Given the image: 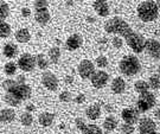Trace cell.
<instances>
[{
  "label": "cell",
  "mask_w": 160,
  "mask_h": 134,
  "mask_svg": "<svg viewBox=\"0 0 160 134\" xmlns=\"http://www.w3.org/2000/svg\"><path fill=\"white\" fill-rule=\"evenodd\" d=\"M12 33V29L5 20L0 19V38H8Z\"/></svg>",
  "instance_id": "cell-26"
},
{
  "label": "cell",
  "mask_w": 160,
  "mask_h": 134,
  "mask_svg": "<svg viewBox=\"0 0 160 134\" xmlns=\"http://www.w3.org/2000/svg\"><path fill=\"white\" fill-rule=\"evenodd\" d=\"M148 84H149V88L153 89V90H158V89H160V75H158V74H153L152 76H149Z\"/></svg>",
  "instance_id": "cell-28"
},
{
  "label": "cell",
  "mask_w": 160,
  "mask_h": 134,
  "mask_svg": "<svg viewBox=\"0 0 160 134\" xmlns=\"http://www.w3.org/2000/svg\"><path fill=\"white\" fill-rule=\"evenodd\" d=\"M25 109H26V112H30V113H32V112L36 111V107H34L33 103H28V105L25 106Z\"/></svg>",
  "instance_id": "cell-42"
},
{
  "label": "cell",
  "mask_w": 160,
  "mask_h": 134,
  "mask_svg": "<svg viewBox=\"0 0 160 134\" xmlns=\"http://www.w3.org/2000/svg\"><path fill=\"white\" fill-rule=\"evenodd\" d=\"M42 84L50 92H56L59 86V81H58L57 76L55 75L53 72L45 70L42 74Z\"/></svg>",
  "instance_id": "cell-7"
},
{
  "label": "cell",
  "mask_w": 160,
  "mask_h": 134,
  "mask_svg": "<svg viewBox=\"0 0 160 134\" xmlns=\"http://www.w3.org/2000/svg\"><path fill=\"white\" fill-rule=\"evenodd\" d=\"M103 134H112V133H109L108 131H107V132H106V133H103Z\"/></svg>",
  "instance_id": "cell-49"
},
{
  "label": "cell",
  "mask_w": 160,
  "mask_h": 134,
  "mask_svg": "<svg viewBox=\"0 0 160 134\" xmlns=\"http://www.w3.org/2000/svg\"><path fill=\"white\" fill-rule=\"evenodd\" d=\"M104 111L107 112V113H113L114 112V107L112 105H109V103H107V105H104Z\"/></svg>",
  "instance_id": "cell-44"
},
{
  "label": "cell",
  "mask_w": 160,
  "mask_h": 134,
  "mask_svg": "<svg viewBox=\"0 0 160 134\" xmlns=\"http://www.w3.org/2000/svg\"><path fill=\"white\" fill-rule=\"evenodd\" d=\"M77 71H78V75L81 76V78L88 80L95 72L94 63H92V61H89V59H82L80 62V64H78V67H77Z\"/></svg>",
  "instance_id": "cell-9"
},
{
  "label": "cell",
  "mask_w": 160,
  "mask_h": 134,
  "mask_svg": "<svg viewBox=\"0 0 160 134\" xmlns=\"http://www.w3.org/2000/svg\"><path fill=\"white\" fill-rule=\"evenodd\" d=\"M4 101H5L6 105L11 106V107H19L23 102L22 100H19L16 95H13L11 93H6L4 95Z\"/></svg>",
  "instance_id": "cell-24"
},
{
  "label": "cell",
  "mask_w": 160,
  "mask_h": 134,
  "mask_svg": "<svg viewBox=\"0 0 160 134\" xmlns=\"http://www.w3.org/2000/svg\"><path fill=\"white\" fill-rule=\"evenodd\" d=\"M158 71H159V72H160V64L158 65Z\"/></svg>",
  "instance_id": "cell-48"
},
{
  "label": "cell",
  "mask_w": 160,
  "mask_h": 134,
  "mask_svg": "<svg viewBox=\"0 0 160 134\" xmlns=\"http://www.w3.org/2000/svg\"><path fill=\"white\" fill-rule=\"evenodd\" d=\"M109 81V75L108 72L103 71V70H95V72L90 77V82H92V87L96 89H101L107 86Z\"/></svg>",
  "instance_id": "cell-8"
},
{
  "label": "cell",
  "mask_w": 160,
  "mask_h": 134,
  "mask_svg": "<svg viewBox=\"0 0 160 134\" xmlns=\"http://www.w3.org/2000/svg\"><path fill=\"white\" fill-rule=\"evenodd\" d=\"M75 125H76L77 129L81 131V132H82V131L84 129V127L87 126V123L83 117H76V119H75Z\"/></svg>",
  "instance_id": "cell-38"
},
{
  "label": "cell",
  "mask_w": 160,
  "mask_h": 134,
  "mask_svg": "<svg viewBox=\"0 0 160 134\" xmlns=\"http://www.w3.org/2000/svg\"><path fill=\"white\" fill-rule=\"evenodd\" d=\"M104 31L109 35L123 37L127 45L134 53H141L145 50V38L140 33L132 30L129 24L121 17H113L104 24Z\"/></svg>",
  "instance_id": "cell-1"
},
{
  "label": "cell",
  "mask_w": 160,
  "mask_h": 134,
  "mask_svg": "<svg viewBox=\"0 0 160 134\" xmlns=\"http://www.w3.org/2000/svg\"><path fill=\"white\" fill-rule=\"evenodd\" d=\"M120 129H121V132H122L123 134H133V133H134V131H135L134 126H133L132 123H127V122L122 123V125H121V127H120Z\"/></svg>",
  "instance_id": "cell-36"
},
{
  "label": "cell",
  "mask_w": 160,
  "mask_h": 134,
  "mask_svg": "<svg viewBox=\"0 0 160 134\" xmlns=\"http://www.w3.org/2000/svg\"><path fill=\"white\" fill-rule=\"evenodd\" d=\"M82 134H103L102 129L96 125H87L84 129L82 131Z\"/></svg>",
  "instance_id": "cell-32"
},
{
  "label": "cell",
  "mask_w": 160,
  "mask_h": 134,
  "mask_svg": "<svg viewBox=\"0 0 160 134\" xmlns=\"http://www.w3.org/2000/svg\"><path fill=\"white\" fill-rule=\"evenodd\" d=\"M119 70L122 72V75L125 76H135L137 74L140 72L141 70V63L138 57L133 56V55H127L119 63Z\"/></svg>",
  "instance_id": "cell-4"
},
{
  "label": "cell",
  "mask_w": 160,
  "mask_h": 134,
  "mask_svg": "<svg viewBox=\"0 0 160 134\" xmlns=\"http://www.w3.org/2000/svg\"><path fill=\"white\" fill-rule=\"evenodd\" d=\"M101 114H102V107H101V105H100V103H97V102H95V103L90 105L86 109L87 117H88L89 120H92V121H94V120H97L98 117H101Z\"/></svg>",
  "instance_id": "cell-15"
},
{
  "label": "cell",
  "mask_w": 160,
  "mask_h": 134,
  "mask_svg": "<svg viewBox=\"0 0 160 134\" xmlns=\"http://www.w3.org/2000/svg\"><path fill=\"white\" fill-rule=\"evenodd\" d=\"M83 44V38L80 33H74L70 35L65 41V49L68 51H75L77 49H80Z\"/></svg>",
  "instance_id": "cell-13"
},
{
  "label": "cell",
  "mask_w": 160,
  "mask_h": 134,
  "mask_svg": "<svg viewBox=\"0 0 160 134\" xmlns=\"http://www.w3.org/2000/svg\"><path fill=\"white\" fill-rule=\"evenodd\" d=\"M16 81H17L18 83H22V84H24V83H26V78H25V76H24V75H18Z\"/></svg>",
  "instance_id": "cell-43"
},
{
  "label": "cell",
  "mask_w": 160,
  "mask_h": 134,
  "mask_svg": "<svg viewBox=\"0 0 160 134\" xmlns=\"http://www.w3.org/2000/svg\"><path fill=\"white\" fill-rule=\"evenodd\" d=\"M17 68L18 64H16L14 62H7L5 65H4V71L7 76H13L16 75L17 72Z\"/></svg>",
  "instance_id": "cell-31"
},
{
  "label": "cell",
  "mask_w": 160,
  "mask_h": 134,
  "mask_svg": "<svg viewBox=\"0 0 160 134\" xmlns=\"http://www.w3.org/2000/svg\"><path fill=\"white\" fill-rule=\"evenodd\" d=\"M34 19H36V22L38 24H40V25H46V24L50 22L51 16H50L49 10L45 8V10L36 11V13H34Z\"/></svg>",
  "instance_id": "cell-20"
},
{
  "label": "cell",
  "mask_w": 160,
  "mask_h": 134,
  "mask_svg": "<svg viewBox=\"0 0 160 134\" xmlns=\"http://www.w3.org/2000/svg\"><path fill=\"white\" fill-rule=\"evenodd\" d=\"M112 45H113V47L118 49V50L122 47L123 42H122V38H121L120 36H114V37H113V39H112Z\"/></svg>",
  "instance_id": "cell-37"
},
{
  "label": "cell",
  "mask_w": 160,
  "mask_h": 134,
  "mask_svg": "<svg viewBox=\"0 0 160 134\" xmlns=\"http://www.w3.org/2000/svg\"><path fill=\"white\" fill-rule=\"evenodd\" d=\"M74 101L77 105H82V103H84V101H86V95H84V94H78V95L75 97Z\"/></svg>",
  "instance_id": "cell-39"
},
{
  "label": "cell",
  "mask_w": 160,
  "mask_h": 134,
  "mask_svg": "<svg viewBox=\"0 0 160 134\" xmlns=\"http://www.w3.org/2000/svg\"><path fill=\"white\" fill-rule=\"evenodd\" d=\"M20 13H22V16L24 18H28L31 16V10H30L29 7H23L22 10H20Z\"/></svg>",
  "instance_id": "cell-40"
},
{
  "label": "cell",
  "mask_w": 160,
  "mask_h": 134,
  "mask_svg": "<svg viewBox=\"0 0 160 134\" xmlns=\"http://www.w3.org/2000/svg\"><path fill=\"white\" fill-rule=\"evenodd\" d=\"M155 95L151 92H146L139 95V97L137 100V107L140 112H148L149 109H152L155 106Z\"/></svg>",
  "instance_id": "cell-5"
},
{
  "label": "cell",
  "mask_w": 160,
  "mask_h": 134,
  "mask_svg": "<svg viewBox=\"0 0 160 134\" xmlns=\"http://www.w3.org/2000/svg\"><path fill=\"white\" fill-rule=\"evenodd\" d=\"M36 64L37 67L39 68L40 70H48L49 68V64H50V59H48L44 53H38L37 56H36Z\"/></svg>",
  "instance_id": "cell-23"
},
{
  "label": "cell",
  "mask_w": 160,
  "mask_h": 134,
  "mask_svg": "<svg viewBox=\"0 0 160 134\" xmlns=\"http://www.w3.org/2000/svg\"><path fill=\"white\" fill-rule=\"evenodd\" d=\"M145 51L153 59H160V43L154 38L145 39Z\"/></svg>",
  "instance_id": "cell-10"
},
{
  "label": "cell",
  "mask_w": 160,
  "mask_h": 134,
  "mask_svg": "<svg viewBox=\"0 0 160 134\" xmlns=\"http://www.w3.org/2000/svg\"><path fill=\"white\" fill-rule=\"evenodd\" d=\"M33 7L36 11H39V10H45L49 7V2L48 0H34Z\"/></svg>",
  "instance_id": "cell-34"
},
{
  "label": "cell",
  "mask_w": 160,
  "mask_h": 134,
  "mask_svg": "<svg viewBox=\"0 0 160 134\" xmlns=\"http://www.w3.org/2000/svg\"><path fill=\"white\" fill-rule=\"evenodd\" d=\"M139 117H140V111L133 108V107L125 108L123 111L121 112V117L127 123H132V125L137 123L139 121Z\"/></svg>",
  "instance_id": "cell-11"
},
{
  "label": "cell",
  "mask_w": 160,
  "mask_h": 134,
  "mask_svg": "<svg viewBox=\"0 0 160 134\" xmlns=\"http://www.w3.org/2000/svg\"><path fill=\"white\" fill-rule=\"evenodd\" d=\"M14 38H16V41H17L18 43L25 44V43L30 42V39H31V33H30L29 29H26V27H22V29H19V30L16 31V33H14Z\"/></svg>",
  "instance_id": "cell-21"
},
{
  "label": "cell",
  "mask_w": 160,
  "mask_h": 134,
  "mask_svg": "<svg viewBox=\"0 0 160 134\" xmlns=\"http://www.w3.org/2000/svg\"><path fill=\"white\" fill-rule=\"evenodd\" d=\"M87 22H88V23H95V20H96V19H95V18L94 17H92V16H88V17H87V19H86Z\"/></svg>",
  "instance_id": "cell-45"
},
{
  "label": "cell",
  "mask_w": 160,
  "mask_h": 134,
  "mask_svg": "<svg viewBox=\"0 0 160 134\" xmlns=\"http://www.w3.org/2000/svg\"><path fill=\"white\" fill-rule=\"evenodd\" d=\"M154 115L157 117H159V119H160V109H157V111L154 112Z\"/></svg>",
  "instance_id": "cell-46"
},
{
  "label": "cell",
  "mask_w": 160,
  "mask_h": 134,
  "mask_svg": "<svg viewBox=\"0 0 160 134\" xmlns=\"http://www.w3.org/2000/svg\"><path fill=\"white\" fill-rule=\"evenodd\" d=\"M92 7L95 12L97 13V16L102 18H106L109 16L110 10H109V5L107 2V0H94L92 2Z\"/></svg>",
  "instance_id": "cell-14"
},
{
  "label": "cell",
  "mask_w": 160,
  "mask_h": 134,
  "mask_svg": "<svg viewBox=\"0 0 160 134\" xmlns=\"http://www.w3.org/2000/svg\"><path fill=\"white\" fill-rule=\"evenodd\" d=\"M18 52H19L18 47L14 43H11V42L6 43L5 45H4V47H2V53H4V56L7 57V58H14V57H17Z\"/></svg>",
  "instance_id": "cell-18"
},
{
  "label": "cell",
  "mask_w": 160,
  "mask_h": 134,
  "mask_svg": "<svg viewBox=\"0 0 160 134\" xmlns=\"http://www.w3.org/2000/svg\"><path fill=\"white\" fill-rule=\"evenodd\" d=\"M159 6L153 0H146L138 5L137 13L139 19L143 23L154 22L159 17Z\"/></svg>",
  "instance_id": "cell-3"
},
{
  "label": "cell",
  "mask_w": 160,
  "mask_h": 134,
  "mask_svg": "<svg viewBox=\"0 0 160 134\" xmlns=\"http://www.w3.org/2000/svg\"><path fill=\"white\" fill-rule=\"evenodd\" d=\"M48 57L50 59V62L53 64H57L61 58V49L58 47H50L49 52H48Z\"/></svg>",
  "instance_id": "cell-25"
},
{
  "label": "cell",
  "mask_w": 160,
  "mask_h": 134,
  "mask_svg": "<svg viewBox=\"0 0 160 134\" xmlns=\"http://www.w3.org/2000/svg\"><path fill=\"white\" fill-rule=\"evenodd\" d=\"M108 58L104 56V55H100L98 57H96V61H95V64L96 67H98L100 69H104L108 67Z\"/></svg>",
  "instance_id": "cell-33"
},
{
  "label": "cell",
  "mask_w": 160,
  "mask_h": 134,
  "mask_svg": "<svg viewBox=\"0 0 160 134\" xmlns=\"http://www.w3.org/2000/svg\"><path fill=\"white\" fill-rule=\"evenodd\" d=\"M36 67H37V64H36V56L31 55V53L25 52L23 55H20V57L18 58V68L25 71V72L33 71Z\"/></svg>",
  "instance_id": "cell-6"
},
{
  "label": "cell",
  "mask_w": 160,
  "mask_h": 134,
  "mask_svg": "<svg viewBox=\"0 0 160 134\" xmlns=\"http://www.w3.org/2000/svg\"><path fill=\"white\" fill-rule=\"evenodd\" d=\"M1 86L6 93H11L16 95L18 99L22 101H28L32 96V89L26 83L22 84V83H18L16 80L6 78L5 81H2Z\"/></svg>",
  "instance_id": "cell-2"
},
{
  "label": "cell",
  "mask_w": 160,
  "mask_h": 134,
  "mask_svg": "<svg viewBox=\"0 0 160 134\" xmlns=\"http://www.w3.org/2000/svg\"><path fill=\"white\" fill-rule=\"evenodd\" d=\"M110 89L116 95H120V94L125 93V90H126V81L121 76L115 77L113 82H112V84H110Z\"/></svg>",
  "instance_id": "cell-16"
},
{
  "label": "cell",
  "mask_w": 160,
  "mask_h": 134,
  "mask_svg": "<svg viewBox=\"0 0 160 134\" xmlns=\"http://www.w3.org/2000/svg\"><path fill=\"white\" fill-rule=\"evenodd\" d=\"M55 117H56V115H55L53 113L43 112L42 114H39V117H38V122H39L43 127H49V126H51L52 123H53Z\"/></svg>",
  "instance_id": "cell-19"
},
{
  "label": "cell",
  "mask_w": 160,
  "mask_h": 134,
  "mask_svg": "<svg viewBox=\"0 0 160 134\" xmlns=\"http://www.w3.org/2000/svg\"><path fill=\"white\" fill-rule=\"evenodd\" d=\"M16 120V112L12 108H4L0 109V122L11 123Z\"/></svg>",
  "instance_id": "cell-17"
},
{
  "label": "cell",
  "mask_w": 160,
  "mask_h": 134,
  "mask_svg": "<svg viewBox=\"0 0 160 134\" xmlns=\"http://www.w3.org/2000/svg\"><path fill=\"white\" fill-rule=\"evenodd\" d=\"M64 82H65L67 84H72V83H74V76H71V75L64 76Z\"/></svg>",
  "instance_id": "cell-41"
},
{
  "label": "cell",
  "mask_w": 160,
  "mask_h": 134,
  "mask_svg": "<svg viewBox=\"0 0 160 134\" xmlns=\"http://www.w3.org/2000/svg\"><path fill=\"white\" fill-rule=\"evenodd\" d=\"M118 127V120L114 115H108L103 121V128L108 132H113Z\"/></svg>",
  "instance_id": "cell-22"
},
{
  "label": "cell",
  "mask_w": 160,
  "mask_h": 134,
  "mask_svg": "<svg viewBox=\"0 0 160 134\" xmlns=\"http://www.w3.org/2000/svg\"><path fill=\"white\" fill-rule=\"evenodd\" d=\"M139 132L140 134H155L157 125L149 117H142L139 121Z\"/></svg>",
  "instance_id": "cell-12"
},
{
  "label": "cell",
  "mask_w": 160,
  "mask_h": 134,
  "mask_svg": "<svg viewBox=\"0 0 160 134\" xmlns=\"http://www.w3.org/2000/svg\"><path fill=\"white\" fill-rule=\"evenodd\" d=\"M134 89H135V92L139 94L146 93V92L149 90L148 82L143 81V80H139V81H137L134 83Z\"/></svg>",
  "instance_id": "cell-27"
},
{
  "label": "cell",
  "mask_w": 160,
  "mask_h": 134,
  "mask_svg": "<svg viewBox=\"0 0 160 134\" xmlns=\"http://www.w3.org/2000/svg\"><path fill=\"white\" fill-rule=\"evenodd\" d=\"M8 16H10V6L6 1L0 0V19L5 20Z\"/></svg>",
  "instance_id": "cell-29"
},
{
  "label": "cell",
  "mask_w": 160,
  "mask_h": 134,
  "mask_svg": "<svg viewBox=\"0 0 160 134\" xmlns=\"http://www.w3.org/2000/svg\"><path fill=\"white\" fill-rule=\"evenodd\" d=\"M155 2H157V5L159 6V8H160V0H157V1H155Z\"/></svg>",
  "instance_id": "cell-47"
},
{
  "label": "cell",
  "mask_w": 160,
  "mask_h": 134,
  "mask_svg": "<svg viewBox=\"0 0 160 134\" xmlns=\"http://www.w3.org/2000/svg\"><path fill=\"white\" fill-rule=\"evenodd\" d=\"M20 123L25 126V127H29L31 126L32 123H33V117H32V114L30 113V112H25L22 114V117H20Z\"/></svg>",
  "instance_id": "cell-30"
},
{
  "label": "cell",
  "mask_w": 160,
  "mask_h": 134,
  "mask_svg": "<svg viewBox=\"0 0 160 134\" xmlns=\"http://www.w3.org/2000/svg\"><path fill=\"white\" fill-rule=\"evenodd\" d=\"M58 97H59V101H61V102L68 103V102H70V101L72 100V95H71V93L68 92V90H64V92H62V93L58 95Z\"/></svg>",
  "instance_id": "cell-35"
}]
</instances>
